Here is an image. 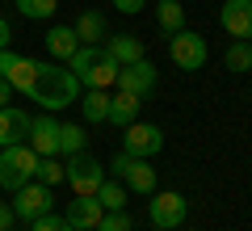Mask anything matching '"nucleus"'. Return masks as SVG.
I'll return each mask as SVG.
<instances>
[{"mask_svg": "<svg viewBox=\"0 0 252 231\" xmlns=\"http://www.w3.org/2000/svg\"><path fill=\"white\" fill-rule=\"evenodd\" d=\"M80 93H84V84L72 76V67H67V63H55V59H46V63H42V59H38L34 80H30L26 97H30V101H38L46 114H59V109L76 105V101H80Z\"/></svg>", "mask_w": 252, "mask_h": 231, "instance_id": "nucleus-1", "label": "nucleus"}, {"mask_svg": "<svg viewBox=\"0 0 252 231\" xmlns=\"http://www.w3.org/2000/svg\"><path fill=\"white\" fill-rule=\"evenodd\" d=\"M72 76L84 84V89H114L118 84V63L109 59L101 46H80V51L67 59Z\"/></svg>", "mask_w": 252, "mask_h": 231, "instance_id": "nucleus-2", "label": "nucleus"}, {"mask_svg": "<svg viewBox=\"0 0 252 231\" xmlns=\"http://www.w3.org/2000/svg\"><path fill=\"white\" fill-rule=\"evenodd\" d=\"M38 156L30 143H13V147H0V189H9V194H17L21 185H30L38 172Z\"/></svg>", "mask_w": 252, "mask_h": 231, "instance_id": "nucleus-3", "label": "nucleus"}, {"mask_svg": "<svg viewBox=\"0 0 252 231\" xmlns=\"http://www.w3.org/2000/svg\"><path fill=\"white\" fill-rule=\"evenodd\" d=\"M63 181L72 185V194H80V198H93V194H97V185L105 181V164H101L97 156H89V151L63 156Z\"/></svg>", "mask_w": 252, "mask_h": 231, "instance_id": "nucleus-4", "label": "nucleus"}, {"mask_svg": "<svg viewBox=\"0 0 252 231\" xmlns=\"http://www.w3.org/2000/svg\"><path fill=\"white\" fill-rule=\"evenodd\" d=\"M109 177H118L130 194H143V198L156 194V168L143 160V156H130V151L114 156V160H109Z\"/></svg>", "mask_w": 252, "mask_h": 231, "instance_id": "nucleus-5", "label": "nucleus"}, {"mask_svg": "<svg viewBox=\"0 0 252 231\" xmlns=\"http://www.w3.org/2000/svg\"><path fill=\"white\" fill-rule=\"evenodd\" d=\"M168 59L177 63L181 71H198V67H206L210 46H206V38L193 34V30H177V34H168Z\"/></svg>", "mask_w": 252, "mask_h": 231, "instance_id": "nucleus-6", "label": "nucleus"}, {"mask_svg": "<svg viewBox=\"0 0 252 231\" xmlns=\"http://www.w3.org/2000/svg\"><path fill=\"white\" fill-rule=\"evenodd\" d=\"M185 214H189V202L177 189H156V194L147 198V219L160 231H177L181 223H185Z\"/></svg>", "mask_w": 252, "mask_h": 231, "instance_id": "nucleus-7", "label": "nucleus"}, {"mask_svg": "<svg viewBox=\"0 0 252 231\" xmlns=\"http://www.w3.org/2000/svg\"><path fill=\"white\" fill-rule=\"evenodd\" d=\"M122 151L152 160V156H160V151H164V131L156 122H139V118H135L130 126H122Z\"/></svg>", "mask_w": 252, "mask_h": 231, "instance_id": "nucleus-8", "label": "nucleus"}, {"mask_svg": "<svg viewBox=\"0 0 252 231\" xmlns=\"http://www.w3.org/2000/svg\"><path fill=\"white\" fill-rule=\"evenodd\" d=\"M51 206H55V194H51V185H42V181H30V185H21L17 194H13V214L26 219V223L51 214Z\"/></svg>", "mask_w": 252, "mask_h": 231, "instance_id": "nucleus-9", "label": "nucleus"}, {"mask_svg": "<svg viewBox=\"0 0 252 231\" xmlns=\"http://www.w3.org/2000/svg\"><path fill=\"white\" fill-rule=\"evenodd\" d=\"M156 84H160V71H156V63H152V59H139V63H126V67H118V84H114V89L135 93V97H147Z\"/></svg>", "mask_w": 252, "mask_h": 231, "instance_id": "nucleus-10", "label": "nucleus"}, {"mask_svg": "<svg viewBox=\"0 0 252 231\" xmlns=\"http://www.w3.org/2000/svg\"><path fill=\"white\" fill-rule=\"evenodd\" d=\"M219 26L231 34V42H248L252 38V0H223Z\"/></svg>", "mask_w": 252, "mask_h": 231, "instance_id": "nucleus-11", "label": "nucleus"}, {"mask_svg": "<svg viewBox=\"0 0 252 231\" xmlns=\"http://www.w3.org/2000/svg\"><path fill=\"white\" fill-rule=\"evenodd\" d=\"M30 147L38 151V156H59V122H55V114H38L30 118Z\"/></svg>", "mask_w": 252, "mask_h": 231, "instance_id": "nucleus-12", "label": "nucleus"}, {"mask_svg": "<svg viewBox=\"0 0 252 231\" xmlns=\"http://www.w3.org/2000/svg\"><path fill=\"white\" fill-rule=\"evenodd\" d=\"M34 67H38V59H26L17 51H0V80H9V89L26 93L30 80H34Z\"/></svg>", "mask_w": 252, "mask_h": 231, "instance_id": "nucleus-13", "label": "nucleus"}, {"mask_svg": "<svg viewBox=\"0 0 252 231\" xmlns=\"http://www.w3.org/2000/svg\"><path fill=\"white\" fill-rule=\"evenodd\" d=\"M26 139H30V114L17 105H4L0 109V147H13Z\"/></svg>", "mask_w": 252, "mask_h": 231, "instance_id": "nucleus-14", "label": "nucleus"}, {"mask_svg": "<svg viewBox=\"0 0 252 231\" xmlns=\"http://www.w3.org/2000/svg\"><path fill=\"white\" fill-rule=\"evenodd\" d=\"M101 51H105L109 59L118 63V67H126V63H139V59H147V55H143V42H139L135 34H109L105 42H101Z\"/></svg>", "mask_w": 252, "mask_h": 231, "instance_id": "nucleus-15", "label": "nucleus"}, {"mask_svg": "<svg viewBox=\"0 0 252 231\" xmlns=\"http://www.w3.org/2000/svg\"><path fill=\"white\" fill-rule=\"evenodd\" d=\"M101 214H105V206H101L97 198H80V194H76L72 202H67V214H63V219L72 223L76 231H93L101 223Z\"/></svg>", "mask_w": 252, "mask_h": 231, "instance_id": "nucleus-16", "label": "nucleus"}, {"mask_svg": "<svg viewBox=\"0 0 252 231\" xmlns=\"http://www.w3.org/2000/svg\"><path fill=\"white\" fill-rule=\"evenodd\" d=\"M46 51H51L55 63H67L76 51H80V38H76L72 26H51L46 30Z\"/></svg>", "mask_w": 252, "mask_h": 231, "instance_id": "nucleus-17", "label": "nucleus"}, {"mask_svg": "<svg viewBox=\"0 0 252 231\" xmlns=\"http://www.w3.org/2000/svg\"><path fill=\"white\" fill-rule=\"evenodd\" d=\"M76 38H80V46H101L109 38V26H105V17H101L97 9H89V13H80L76 17Z\"/></svg>", "mask_w": 252, "mask_h": 231, "instance_id": "nucleus-18", "label": "nucleus"}, {"mask_svg": "<svg viewBox=\"0 0 252 231\" xmlns=\"http://www.w3.org/2000/svg\"><path fill=\"white\" fill-rule=\"evenodd\" d=\"M139 105H143V97L114 89V93H109V118H105V122H114V126H130V122L139 118Z\"/></svg>", "mask_w": 252, "mask_h": 231, "instance_id": "nucleus-19", "label": "nucleus"}, {"mask_svg": "<svg viewBox=\"0 0 252 231\" xmlns=\"http://www.w3.org/2000/svg\"><path fill=\"white\" fill-rule=\"evenodd\" d=\"M80 114H84V122H105L109 118V89L80 93Z\"/></svg>", "mask_w": 252, "mask_h": 231, "instance_id": "nucleus-20", "label": "nucleus"}, {"mask_svg": "<svg viewBox=\"0 0 252 231\" xmlns=\"http://www.w3.org/2000/svg\"><path fill=\"white\" fill-rule=\"evenodd\" d=\"M126 194H130V189H126L118 177H105V181L97 185V194H93V198H97L105 210H126Z\"/></svg>", "mask_w": 252, "mask_h": 231, "instance_id": "nucleus-21", "label": "nucleus"}, {"mask_svg": "<svg viewBox=\"0 0 252 231\" xmlns=\"http://www.w3.org/2000/svg\"><path fill=\"white\" fill-rule=\"evenodd\" d=\"M156 21H160L164 34L185 30V9H181V0H160V4H156Z\"/></svg>", "mask_w": 252, "mask_h": 231, "instance_id": "nucleus-22", "label": "nucleus"}, {"mask_svg": "<svg viewBox=\"0 0 252 231\" xmlns=\"http://www.w3.org/2000/svg\"><path fill=\"white\" fill-rule=\"evenodd\" d=\"M84 143H89V134L76 122H59V156H76V151H84Z\"/></svg>", "mask_w": 252, "mask_h": 231, "instance_id": "nucleus-23", "label": "nucleus"}, {"mask_svg": "<svg viewBox=\"0 0 252 231\" xmlns=\"http://www.w3.org/2000/svg\"><path fill=\"white\" fill-rule=\"evenodd\" d=\"M55 9H59V0H17V13L30 21H46L55 17Z\"/></svg>", "mask_w": 252, "mask_h": 231, "instance_id": "nucleus-24", "label": "nucleus"}, {"mask_svg": "<svg viewBox=\"0 0 252 231\" xmlns=\"http://www.w3.org/2000/svg\"><path fill=\"white\" fill-rule=\"evenodd\" d=\"M223 63H227V71H248L252 67V42H231Z\"/></svg>", "mask_w": 252, "mask_h": 231, "instance_id": "nucleus-25", "label": "nucleus"}, {"mask_svg": "<svg viewBox=\"0 0 252 231\" xmlns=\"http://www.w3.org/2000/svg\"><path fill=\"white\" fill-rule=\"evenodd\" d=\"M34 181H42V185H59L63 181V160L59 156H42V160H38V172H34Z\"/></svg>", "mask_w": 252, "mask_h": 231, "instance_id": "nucleus-26", "label": "nucleus"}, {"mask_svg": "<svg viewBox=\"0 0 252 231\" xmlns=\"http://www.w3.org/2000/svg\"><path fill=\"white\" fill-rule=\"evenodd\" d=\"M93 231H135V223H130V214H126V210H105Z\"/></svg>", "mask_w": 252, "mask_h": 231, "instance_id": "nucleus-27", "label": "nucleus"}, {"mask_svg": "<svg viewBox=\"0 0 252 231\" xmlns=\"http://www.w3.org/2000/svg\"><path fill=\"white\" fill-rule=\"evenodd\" d=\"M30 231H76V227L63 219V214H42V219L30 223Z\"/></svg>", "mask_w": 252, "mask_h": 231, "instance_id": "nucleus-28", "label": "nucleus"}, {"mask_svg": "<svg viewBox=\"0 0 252 231\" xmlns=\"http://www.w3.org/2000/svg\"><path fill=\"white\" fill-rule=\"evenodd\" d=\"M114 9L130 17V13H143V0H114Z\"/></svg>", "mask_w": 252, "mask_h": 231, "instance_id": "nucleus-29", "label": "nucleus"}, {"mask_svg": "<svg viewBox=\"0 0 252 231\" xmlns=\"http://www.w3.org/2000/svg\"><path fill=\"white\" fill-rule=\"evenodd\" d=\"M13 223H17V214H13V206H9V202H0V231H9Z\"/></svg>", "mask_w": 252, "mask_h": 231, "instance_id": "nucleus-30", "label": "nucleus"}, {"mask_svg": "<svg viewBox=\"0 0 252 231\" xmlns=\"http://www.w3.org/2000/svg\"><path fill=\"white\" fill-rule=\"evenodd\" d=\"M9 38H13V26L0 17V51H9Z\"/></svg>", "mask_w": 252, "mask_h": 231, "instance_id": "nucleus-31", "label": "nucleus"}, {"mask_svg": "<svg viewBox=\"0 0 252 231\" xmlns=\"http://www.w3.org/2000/svg\"><path fill=\"white\" fill-rule=\"evenodd\" d=\"M9 93H13V89H9V80H0V109L9 105Z\"/></svg>", "mask_w": 252, "mask_h": 231, "instance_id": "nucleus-32", "label": "nucleus"}]
</instances>
